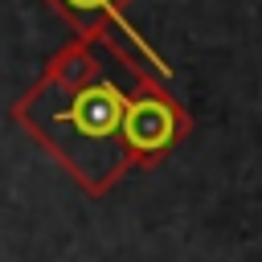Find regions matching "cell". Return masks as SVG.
<instances>
[{
	"mask_svg": "<svg viewBox=\"0 0 262 262\" xmlns=\"http://www.w3.org/2000/svg\"><path fill=\"white\" fill-rule=\"evenodd\" d=\"M192 131V115L188 106L172 94L168 74L160 70H139L123 106V147L131 168H156L164 164Z\"/></svg>",
	"mask_w": 262,
	"mask_h": 262,
	"instance_id": "7a4b0ae2",
	"label": "cell"
},
{
	"mask_svg": "<svg viewBox=\"0 0 262 262\" xmlns=\"http://www.w3.org/2000/svg\"><path fill=\"white\" fill-rule=\"evenodd\" d=\"M147 61L168 74L151 45H135L119 33H74L12 102L16 127L94 201L115 192V184L131 172L123 147V106Z\"/></svg>",
	"mask_w": 262,
	"mask_h": 262,
	"instance_id": "6da1fadb",
	"label": "cell"
},
{
	"mask_svg": "<svg viewBox=\"0 0 262 262\" xmlns=\"http://www.w3.org/2000/svg\"><path fill=\"white\" fill-rule=\"evenodd\" d=\"M53 16H61L78 37H98V33H119L135 45H147L135 25H131V4L135 0H41Z\"/></svg>",
	"mask_w": 262,
	"mask_h": 262,
	"instance_id": "3957f363",
	"label": "cell"
}]
</instances>
